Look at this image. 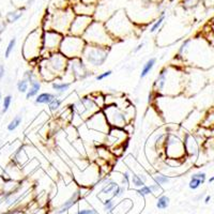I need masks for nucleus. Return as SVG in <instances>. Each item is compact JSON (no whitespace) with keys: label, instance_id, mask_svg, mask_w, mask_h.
<instances>
[{"label":"nucleus","instance_id":"nucleus-1","mask_svg":"<svg viewBox=\"0 0 214 214\" xmlns=\"http://www.w3.org/2000/svg\"><path fill=\"white\" fill-rule=\"evenodd\" d=\"M69 59L63 55L57 53L50 54L47 58L41 59L38 63V75L42 80L47 83L54 82L57 78H61L67 69Z\"/></svg>","mask_w":214,"mask_h":214},{"label":"nucleus","instance_id":"nucleus-2","mask_svg":"<svg viewBox=\"0 0 214 214\" xmlns=\"http://www.w3.org/2000/svg\"><path fill=\"white\" fill-rule=\"evenodd\" d=\"M104 24L115 42L117 40H124L134 32V25L122 11H119L109 16Z\"/></svg>","mask_w":214,"mask_h":214},{"label":"nucleus","instance_id":"nucleus-3","mask_svg":"<svg viewBox=\"0 0 214 214\" xmlns=\"http://www.w3.org/2000/svg\"><path fill=\"white\" fill-rule=\"evenodd\" d=\"M82 38L84 39L86 44L109 47V48L116 43L111 38V35L108 33L104 22L94 21V19L87 28V30L85 31Z\"/></svg>","mask_w":214,"mask_h":214},{"label":"nucleus","instance_id":"nucleus-4","mask_svg":"<svg viewBox=\"0 0 214 214\" xmlns=\"http://www.w3.org/2000/svg\"><path fill=\"white\" fill-rule=\"evenodd\" d=\"M42 34L43 29H35L27 35L24 41L22 47V57L30 63L37 62L38 64L41 60V54L43 50Z\"/></svg>","mask_w":214,"mask_h":214},{"label":"nucleus","instance_id":"nucleus-5","mask_svg":"<svg viewBox=\"0 0 214 214\" xmlns=\"http://www.w3.org/2000/svg\"><path fill=\"white\" fill-rule=\"evenodd\" d=\"M74 16H75V14H74L72 8L57 10L49 16V18H47V22H44V24L48 22V25L43 30H55L63 35L69 34V29Z\"/></svg>","mask_w":214,"mask_h":214},{"label":"nucleus","instance_id":"nucleus-6","mask_svg":"<svg viewBox=\"0 0 214 214\" xmlns=\"http://www.w3.org/2000/svg\"><path fill=\"white\" fill-rule=\"evenodd\" d=\"M109 47L95 46V45L86 44V47L82 54V60L88 69H99L103 67L107 61L109 56Z\"/></svg>","mask_w":214,"mask_h":214},{"label":"nucleus","instance_id":"nucleus-7","mask_svg":"<svg viewBox=\"0 0 214 214\" xmlns=\"http://www.w3.org/2000/svg\"><path fill=\"white\" fill-rule=\"evenodd\" d=\"M85 47L86 42L83 38L67 34L63 37L61 44H60L59 53L69 60L75 59V58L82 57Z\"/></svg>","mask_w":214,"mask_h":214},{"label":"nucleus","instance_id":"nucleus-8","mask_svg":"<svg viewBox=\"0 0 214 214\" xmlns=\"http://www.w3.org/2000/svg\"><path fill=\"white\" fill-rule=\"evenodd\" d=\"M163 150L166 159H180L185 154L184 143L172 133H166L163 141Z\"/></svg>","mask_w":214,"mask_h":214},{"label":"nucleus","instance_id":"nucleus-9","mask_svg":"<svg viewBox=\"0 0 214 214\" xmlns=\"http://www.w3.org/2000/svg\"><path fill=\"white\" fill-rule=\"evenodd\" d=\"M64 35L55 30H43L42 43L43 50L41 54V59L47 58L50 54L59 51L60 44Z\"/></svg>","mask_w":214,"mask_h":214},{"label":"nucleus","instance_id":"nucleus-10","mask_svg":"<svg viewBox=\"0 0 214 214\" xmlns=\"http://www.w3.org/2000/svg\"><path fill=\"white\" fill-rule=\"evenodd\" d=\"M92 75V72L86 67L82 58H75L70 59L67 62V69L65 71L64 75L61 78L70 76L71 83L73 80H85Z\"/></svg>","mask_w":214,"mask_h":214},{"label":"nucleus","instance_id":"nucleus-11","mask_svg":"<svg viewBox=\"0 0 214 214\" xmlns=\"http://www.w3.org/2000/svg\"><path fill=\"white\" fill-rule=\"evenodd\" d=\"M102 111L110 127L123 128L127 123H130L125 116L124 110L120 109L115 105H106L102 109Z\"/></svg>","mask_w":214,"mask_h":214},{"label":"nucleus","instance_id":"nucleus-12","mask_svg":"<svg viewBox=\"0 0 214 214\" xmlns=\"http://www.w3.org/2000/svg\"><path fill=\"white\" fill-rule=\"evenodd\" d=\"M85 125L89 128V130L98 132L103 135H106L110 128L102 110H100V111L92 115L91 117H89V118L85 121Z\"/></svg>","mask_w":214,"mask_h":214},{"label":"nucleus","instance_id":"nucleus-13","mask_svg":"<svg viewBox=\"0 0 214 214\" xmlns=\"http://www.w3.org/2000/svg\"><path fill=\"white\" fill-rule=\"evenodd\" d=\"M128 138H130V137H128L127 132H125L123 128L110 127L108 133L105 135L103 145H104L105 147H107L108 149H112V148L121 146L122 143H124V141Z\"/></svg>","mask_w":214,"mask_h":214},{"label":"nucleus","instance_id":"nucleus-14","mask_svg":"<svg viewBox=\"0 0 214 214\" xmlns=\"http://www.w3.org/2000/svg\"><path fill=\"white\" fill-rule=\"evenodd\" d=\"M93 22L92 16H85V15H75L73 21L71 22V26L69 29V34L74 37H80L84 35L85 31L90 26V24Z\"/></svg>","mask_w":214,"mask_h":214},{"label":"nucleus","instance_id":"nucleus-15","mask_svg":"<svg viewBox=\"0 0 214 214\" xmlns=\"http://www.w3.org/2000/svg\"><path fill=\"white\" fill-rule=\"evenodd\" d=\"M80 199H83V197H82V194H80L79 190L74 191V192L71 194V196H70L69 198H67V199L62 202L61 206L58 209H56L55 214H63L65 212H69V210H71L73 207H75L76 204L79 202Z\"/></svg>","mask_w":214,"mask_h":214},{"label":"nucleus","instance_id":"nucleus-16","mask_svg":"<svg viewBox=\"0 0 214 214\" xmlns=\"http://www.w3.org/2000/svg\"><path fill=\"white\" fill-rule=\"evenodd\" d=\"M95 6H93V4H86L82 3V2H77V3L72 6V10L75 15H85V16L93 17L94 13H95Z\"/></svg>","mask_w":214,"mask_h":214},{"label":"nucleus","instance_id":"nucleus-17","mask_svg":"<svg viewBox=\"0 0 214 214\" xmlns=\"http://www.w3.org/2000/svg\"><path fill=\"white\" fill-rule=\"evenodd\" d=\"M72 83L65 82V80H62L61 78H57L54 82H51V88L55 91V96L56 98H61L62 95L67 92L70 89H71Z\"/></svg>","mask_w":214,"mask_h":214},{"label":"nucleus","instance_id":"nucleus-18","mask_svg":"<svg viewBox=\"0 0 214 214\" xmlns=\"http://www.w3.org/2000/svg\"><path fill=\"white\" fill-rule=\"evenodd\" d=\"M12 161L16 163L19 167H24L27 163L29 162V156L27 154V151L25 150V147H19L17 150H15L13 154Z\"/></svg>","mask_w":214,"mask_h":214},{"label":"nucleus","instance_id":"nucleus-19","mask_svg":"<svg viewBox=\"0 0 214 214\" xmlns=\"http://www.w3.org/2000/svg\"><path fill=\"white\" fill-rule=\"evenodd\" d=\"M42 88V82L40 79L34 80L33 83H31L29 85V89L26 93V99L27 100H30V99H33L40 93Z\"/></svg>","mask_w":214,"mask_h":214},{"label":"nucleus","instance_id":"nucleus-20","mask_svg":"<svg viewBox=\"0 0 214 214\" xmlns=\"http://www.w3.org/2000/svg\"><path fill=\"white\" fill-rule=\"evenodd\" d=\"M56 96L55 93L51 92H41L39 93L34 99V104L35 105H48V103L51 100H54Z\"/></svg>","mask_w":214,"mask_h":214},{"label":"nucleus","instance_id":"nucleus-21","mask_svg":"<svg viewBox=\"0 0 214 214\" xmlns=\"http://www.w3.org/2000/svg\"><path fill=\"white\" fill-rule=\"evenodd\" d=\"M156 61L157 59L155 57H152L150 58V59H148L147 61L143 63V67H141V72H140V75H139V77H140V79H143V78H146L148 75L150 74V72L153 70V67H155V64H156Z\"/></svg>","mask_w":214,"mask_h":214},{"label":"nucleus","instance_id":"nucleus-22","mask_svg":"<svg viewBox=\"0 0 214 214\" xmlns=\"http://www.w3.org/2000/svg\"><path fill=\"white\" fill-rule=\"evenodd\" d=\"M22 115L17 114L16 116L9 122V124L6 125V130H8L9 132H14V131L22 124Z\"/></svg>","mask_w":214,"mask_h":214},{"label":"nucleus","instance_id":"nucleus-23","mask_svg":"<svg viewBox=\"0 0 214 214\" xmlns=\"http://www.w3.org/2000/svg\"><path fill=\"white\" fill-rule=\"evenodd\" d=\"M62 104H63V100L61 98H55L54 100H51L50 102L48 103V110L53 114H56L58 110L61 108Z\"/></svg>","mask_w":214,"mask_h":214},{"label":"nucleus","instance_id":"nucleus-24","mask_svg":"<svg viewBox=\"0 0 214 214\" xmlns=\"http://www.w3.org/2000/svg\"><path fill=\"white\" fill-rule=\"evenodd\" d=\"M152 180L154 183L159 184V185H165V184H167L168 182L170 181V177L167 175H164V173H155V175H153L152 177Z\"/></svg>","mask_w":214,"mask_h":214},{"label":"nucleus","instance_id":"nucleus-25","mask_svg":"<svg viewBox=\"0 0 214 214\" xmlns=\"http://www.w3.org/2000/svg\"><path fill=\"white\" fill-rule=\"evenodd\" d=\"M169 204H170L169 197L166 195H161V196H159V198H157L156 208L159 209V210H165V209L168 208Z\"/></svg>","mask_w":214,"mask_h":214},{"label":"nucleus","instance_id":"nucleus-26","mask_svg":"<svg viewBox=\"0 0 214 214\" xmlns=\"http://www.w3.org/2000/svg\"><path fill=\"white\" fill-rule=\"evenodd\" d=\"M83 201H84V204L85 207H82L80 204H78V209H77V212H76V214H99L98 211L95 210L94 208H92L91 206H89V204H87V202H85L86 200L83 199Z\"/></svg>","mask_w":214,"mask_h":214},{"label":"nucleus","instance_id":"nucleus-27","mask_svg":"<svg viewBox=\"0 0 214 214\" xmlns=\"http://www.w3.org/2000/svg\"><path fill=\"white\" fill-rule=\"evenodd\" d=\"M92 98H93L94 103L96 104V106L99 107V109L102 110L103 108L106 106V103H105V95H103L102 93L98 92V93H92Z\"/></svg>","mask_w":214,"mask_h":214},{"label":"nucleus","instance_id":"nucleus-28","mask_svg":"<svg viewBox=\"0 0 214 214\" xmlns=\"http://www.w3.org/2000/svg\"><path fill=\"white\" fill-rule=\"evenodd\" d=\"M164 21H165V12H162L161 15L159 16V18L153 22L152 26L150 27V32L154 33V32H156L157 30H159V29H161V27L163 26Z\"/></svg>","mask_w":214,"mask_h":214},{"label":"nucleus","instance_id":"nucleus-29","mask_svg":"<svg viewBox=\"0 0 214 214\" xmlns=\"http://www.w3.org/2000/svg\"><path fill=\"white\" fill-rule=\"evenodd\" d=\"M24 10L25 9H22V10L13 11V12H9L8 14H6V22H10V24L17 22L22 16V14H24V13H22V11Z\"/></svg>","mask_w":214,"mask_h":214},{"label":"nucleus","instance_id":"nucleus-30","mask_svg":"<svg viewBox=\"0 0 214 214\" xmlns=\"http://www.w3.org/2000/svg\"><path fill=\"white\" fill-rule=\"evenodd\" d=\"M131 184H133L134 188H143V185H146V182L143 181L137 173L132 172V176H131Z\"/></svg>","mask_w":214,"mask_h":214},{"label":"nucleus","instance_id":"nucleus-31","mask_svg":"<svg viewBox=\"0 0 214 214\" xmlns=\"http://www.w3.org/2000/svg\"><path fill=\"white\" fill-rule=\"evenodd\" d=\"M115 206H116V201H115V198L112 197L106 198L103 201V207H104V210L106 213H111L115 209Z\"/></svg>","mask_w":214,"mask_h":214},{"label":"nucleus","instance_id":"nucleus-32","mask_svg":"<svg viewBox=\"0 0 214 214\" xmlns=\"http://www.w3.org/2000/svg\"><path fill=\"white\" fill-rule=\"evenodd\" d=\"M24 78L29 83V85H30L31 83H33L34 80L39 79V75H38V73H35L34 70L30 69V70H27V71H25Z\"/></svg>","mask_w":214,"mask_h":214},{"label":"nucleus","instance_id":"nucleus-33","mask_svg":"<svg viewBox=\"0 0 214 214\" xmlns=\"http://www.w3.org/2000/svg\"><path fill=\"white\" fill-rule=\"evenodd\" d=\"M15 46H16V38H12V39L9 41L8 45L6 47V50H4V57L9 58L11 56V54L13 53Z\"/></svg>","mask_w":214,"mask_h":214},{"label":"nucleus","instance_id":"nucleus-34","mask_svg":"<svg viewBox=\"0 0 214 214\" xmlns=\"http://www.w3.org/2000/svg\"><path fill=\"white\" fill-rule=\"evenodd\" d=\"M16 88H17V91H18L19 93L26 94L27 91H28V89H29V83L27 82L25 78H22V79H19L18 82H17Z\"/></svg>","mask_w":214,"mask_h":214},{"label":"nucleus","instance_id":"nucleus-35","mask_svg":"<svg viewBox=\"0 0 214 214\" xmlns=\"http://www.w3.org/2000/svg\"><path fill=\"white\" fill-rule=\"evenodd\" d=\"M12 95H10V94H8V95H6L3 98V101H2V110H1V114H6V111L9 110V108H10L11 104H12Z\"/></svg>","mask_w":214,"mask_h":214},{"label":"nucleus","instance_id":"nucleus-36","mask_svg":"<svg viewBox=\"0 0 214 214\" xmlns=\"http://www.w3.org/2000/svg\"><path fill=\"white\" fill-rule=\"evenodd\" d=\"M125 190H127L125 186L119 184V185L114 190V192L111 193V197L115 198V199H116V198H121L125 194Z\"/></svg>","mask_w":214,"mask_h":214},{"label":"nucleus","instance_id":"nucleus-37","mask_svg":"<svg viewBox=\"0 0 214 214\" xmlns=\"http://www.w3.org/2000/svg\"><path fill=\"white\" fill-rule=\"evenodd\" d=\"M131 176H132V171L130 169L125 170L124 172L122 173V181H121V185L123 186H128L131 185Z\"/></svg>","mask_w":214,"mask_h":214},{"label":"nucleus","instance_id":"nucleus-38","mask_svg":"<svg viewBox=\"0 0 214 214\" xmlns=\"http://www.w3.org/2000/svg\"><path fill=\"white\" fill-rule=\"evenodd\" d=\"M149 188H150V190H151V193H152L153 195H156V196L163 195L164 191H163V188H162V186L159 185V184L152 183V184H150V185H149Z\"/></svg>","mask_w":214,"mask_h":214},{"label":"nucleus","instance_id":"nucleus-39","mask_svg":"<svg viewBox=\"0 0 214 214\" xmlns=\"http://www.w3.org/2000/svg\"><path fill=\"white\" fill-rule=\"evenodd\" d=\"M136 192H137V194H138L139 196H141V197H146L147 195H150V194H152V193H151V190H150L149 185H143V188H137Z\"/></svg>","mask_w":214,"mask_h":214},{"label":"nucleus","instance_id":"nucleus-40","mask_svg":"<svg viewBox=\"0 0 214 214\" xmlns=\"http://www.w3.org/2000/svg\"><path fill=\"white\" fill-rule=\"evenodd\" d=\"M112 74V71L111 70H107V71L105 72H102V73H99L98 75L95 76V79L98 80V82H102V80H104L105 78L109 77L110 75Z\"/></svg>","mask_w":214,"mask_h":214},{"label":"nucleus","instance_id":"nucleus-41","mask_svg":"<svg viewBox=\"0 0 214 214\" xmlns=\"http://www.w3.org/2000/svg\"><path fill=\"white\" fill-rule=\"evenodd\" d=\"M201 181L198 179H196V178L192 177L191 178V181L190 183H188V188H191V190H196V188H198L200 185H201Z\"/></svg>","mask_w":214,"mask_h":214},{"label":"nucleus","instance_id":"nucleus-42","mask_svg":"<svg viewBox=\"0 0 214 214\" xmlns=\"http://www.w3.org/2000/svg\"><path fill=\"white\" fill-rule=\"evenodd\" d=\"M192 177L196 178V179H198V180H200V181H201V183H204V181H206V173H204V172L195 173V175H193Z\"/></svg>","mask_w":214,"mask_h":214},{"label":"nucleus","instance_id":"nucleus-43","mask_svg":"<svg viewBox=\"0 0 214 214\" xmlns=\"http://www.w3.org/2000/svg\"><path fill=\"white\" fill-rule=\"evenodd\" d=\"M143 46H145V43H143V42L139 43V44L137 45V46L135 47L134 49H133V53H134V54H137V53H138L139 50H141V49L143 48Z\"/></svg>","mask_w":214,"mask_h":214},{"label":"nucleus","instance_id":"nucleus-44","mask_svg":"<svg viewBox=\"0 0 214 214\" xmlns=\"http://www.w3.org/2000/svg\"><path fill=\"white\" fill-rule=\"evenodd\" d=\"M82 3H86V4H93L95 6V3H98L99 0H79Z\"/></svg>","mask_w":214,"mask_h":214},{"label":"nucleus","instance_id":"nucleus-45","mask_svg":"<svg viewBox=\"0 0 214 214\" xmlns=\"http://www.w3.org/2000/svg\"><path fill=\"white\" fill-rule=\"evenodd\" d=\"M4 75H6V67L3 64H0V80L4 77Z\"/></svg>","mask_w":214,"mask_h":214},{"label":"nucleus","instance_id":"nucleus-46","mask_svg":"<svg viewBox=\"0 0 214 214\" xmlns=\"http://www.w3.org/2000/svg\"><path fill=\"white\" fill-rule=\"evenodd\" d=\"M4 29H6V24H4V22H0V34H1V33L3 32Z\"/></svg>","mask_w":214,"mask_h":214},{"label":"nucleus","instance_id":"nucleus-47","mask_svg":"<svg viewBox=\"0 0 214 214\" xmlns=\"http://www.w3.org/2000/svg\"><path fill=\"white\" fill-rule=\"evenodd\" d=\"M210 199H211V196H207L206 199H204V202H206V204H209V201H210Z\"/></svg>","mask_w":214,"mask_h":214},{"label":"nucleus","instance_id":"nucleus-48","mask_svg":"<svg viewBox=\"0 0 214 214\" xmlns=\"http://www.w3.org/2000/svg\"><path fill=\"white\" fill-rule=\"evenodd\" d=\"M214 181V176L212 178H210V179H209V182H213Z\"/></svg>","mask_w":214,"mask_h":214},{"label":"nucleus","instance_id":"nucleus-49","mask_svg":"<svg viewBox=\"0 0 214 214\" xmlns=\"http://www.w3.org/2000/svg\"><path fill=\"white\" fill-rule=\"evenodd\" d=\"M32 2H33V0H29V1H28V4H31Z\"/></svg>","mask_w":214,"mask_h":214},{"label":"nucleus","instance_id":"nucleus-50","mask_svg":"<svg viewBox=\"0 0 214 214\" xmlns=\"http://www.w3.org/2000/svg\"><path fill=\"white\" fill-rule=\"evenodd\" d=\"M1 99H2V94H1V92H0V101H1Z\"/></svg>","mask_w":214,"mask_h":214}]
</instances>
